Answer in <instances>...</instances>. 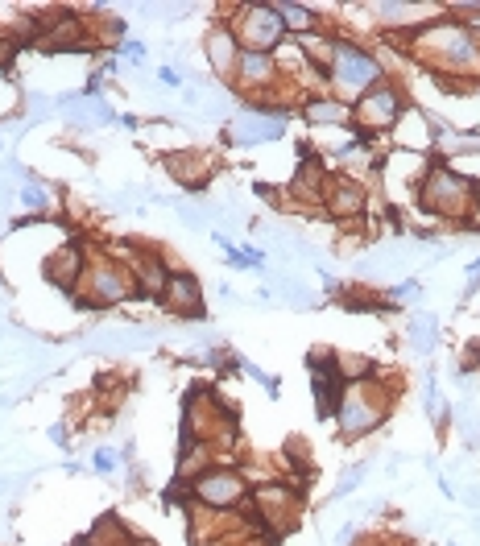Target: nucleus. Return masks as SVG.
<instances>
[{
    "label": "nucleus",
    "instance_id": "nucleus-1",
    "mask_svg": "<svg viewBox=\"0 0 480 546\" xmlns=\"http://www.w3.org/2000/svg\"><path fill=\"white\" fill-rule=\"evenodd\" d=\"M414 54L427 58L435 71L464 75L480 63V38L468 34L460 21H427L423 29H414Z\"/></svg>",
    "mask_w": 480,
    "mask_h": 546
},
{
    "label": "nucleus",
    "instance_id": "nucleus-2",
    "mask_svg": "<svg viewBox=\"0 0 480 546\" xmlns=\"http://www.w3.org/2000/svg\"><path fill=\"white\" fill-rule=\"evenodd\" d=\"M472 195H476V182L456 174L452 166H427L423 182H418V203H423L427 216H447V220H460L472 211Z\"/></svg>",
    "mask_w": 480,
    "mask_h": 546
},
{
    "label": "nucleus",
    "instance_id": "nucleus-3",
    "mask_svg": "<svg viewBox=\"0 0 480 546\" xmlns=\"http://www.w3.org/2000/svg\"><path fill=\"white\" fill-rule=\"evenodd\" d=\"M385 410H389V393L381 385H373V377L344 385L340 402H336L340 435L344 439H365L369 431H377L381 422H385Z\"/></svg>",
    "mask_w": 480,
    "mask_h": 546
},
{
    "label": "nucleus",
    "instance_id": "nucleus-4",
    "mask_svg": "<svg viewBox=\"0 0 480 546\" xmlns=\"http://www.w3.org/2000/svg\"><path fill=\"white\" fill-rule=\"evenodd\" d=\"M327 83L336 87V100H340V91L344 96H365V91H373L381 83V63L369 54V50H360L352 42H332V63H327Z\"/></svg>",
    "mask_w": 480,
    "mask_h": 546
},
{
    "label": "nucleus",
    "instance_id": "nucleus-5",
    "mask_svg": "<svg viewBox=\"0 0 480 546\" xmlns=\"http://www.w3.org/2000/svg\"><path fill=\"white\" fill-rule=\"evenodd\" d=\"M232 34L240 42V50H257V54H274L286 38V21L278 13V5H245L236 9Z\"/></svg>",
    "mask_w": 480,
    "mask_h": 546
},
{
    "label": "nucleus",
    "instance_id": "nucleus-6",
    "mask_svg": "<svg viewBox=\"0 0 480 546\" xmlns=\"http://www.w3.org/2000/svg\"><path fill=\"white\" fill-rule=\"evenodd\" d=\"M83 286H87L83 307H116V302H125V298L137 294L133 273L120 261H108V257H100L92 269L83 273Z\"/></svg>",
    "mask_w": 480,
    "mask_h": 546
},
{
    "label": "nucleus",
    "instance_id": "nucleus-7",
    "mask_svg": "<svg viewBox=\"0 0 480 546\" xmlns=\"http://www.w3.org/2000/svg\"><path fill=\"white\" fill-rule=\"evenodd\" d=\"M356 120H360V129H365V133L394 129L402 120V91L381 79L373 91H365V96L356 100Z\"/></svg>",
    "mask_w": 480,
    "mask_h": 546
},
{
    "label": "nucleus",
    "instance_id": "nucleus-8",
    "mask_svg": "<svg viewBox=\"0 0 480 546\" xmlns=\"http://www.w3.org/2000/svg\"><path fill=\"white\" fill-rule=\"evenodd\" d=\"M245 493H249V480L240 472H232V468H207L203 476L191 480V497L199 505H212V509H228Z\"/></svg>",
    "mask_w": 480,
    "mask_h": 546
},
{
    "label": "nucleus",
    "instance_id": "nucleus-9",
    "mask_svg": "<svg viewBox=\"0 0 480 546\" xmlns=\"http://www.w3.org/2000/svg\"><path fill=\"white\" fill-rule=\"evenodd\" d=\"M286 133V116L282 112H240L232 116L228 125V141L249 149V145H261V141H278Z\"/></svg>",
    "mask_w": 480,
    "mask_h": 546
},
{
    "label": "nucleus",
    "instance_id": "nucleus-10",
    "mask_svg": "<svg viewBox=\"0 0 480 546\" xmlns=\"http://www.w3.org/2000/svg\"><path fill=\"white\" fill-rule=\"evenodd\" d=\"M207 63H212V71L220 79H232L236 75V63H240V42L232 34L228 21H216L212 29H207Z\"/></svg>",
    "mask_w": 480,
    "mask_h": 546
},
{
    "label": "nucleus",
    "instance_id": "nucleus-11",
    "mask_svg": "<svg viewBox=\"0 0 480 546\" xmlns=\"http://www.w3.org/2000/svg\"><path fill=\"white\" fill-rule=\"evenodd\" d=\"M162 302L174 315H183V319H207L203 315V286L191 278V273H170Z\"/></svg>",
    "mask_w": 480,
    "mask_h": 546
},
{
    "label": "nucleus",
    "instance_id": "nucleus-12",
    "mask_svg": "<svg viewBox=\"0 0 480 546\" xmlns=\"http://www.w3.org/2000/svg\"><path fill=\"white\" fill-rule=\"evenodd\" d=\"M323 203L332 211L336 220H352L365 211V187H360L356 178L340 174V178H327V191H323Z\"/></svg>",
    "mask_w": 480,
    "mask_h": 546
},
{
    "label": "nucleus",
    "instance_id": "nucleus-13",
    "mask_svg": "<svg viewBox=\"0 0 480 546\" xmlns=\"http://www.w3.org/2000/svg\"><path fill=\"white\" fill-rule=\"evenodd\" d=\"M42 278L58 290H71L75 282H83V249L79 245H63L50 257H42Z\"/></svg>",
    "mask_w": 480,
    "mask_h": 546
},
{
    "label": "nucleus",
    "instance_id": "nucleus-14",
    "mask_svg": "<svg viewBox=\"0 0 480 546\" xmlns=\"http://www.w3.org/2000/svg\"><path fill=\"white\" fill-rule=\"evenodd\" d=\"M236 87L245 91H265L274 87L278 79V58L274 54H257V50H240V63H236Z\"/></svg>",
    "mask_w": 480,
    "mask_h": 546
},
{
    "label": "nucleus",
    "instance_id": "nucleus-15",
    "mask_svg": "<svg viewBox=\"0 0 480 546\" xmlns=\"http://www.w3.org/2000/svg\"><path fill=\"white\" fill-rule=\"evenodd\" d=\"M166 170L174 174V182H183V187L199 191V187H207V174H212V158L199 154V149H183V154H170V158H166Z\"/></svg>",
    "mask_w": 480,
    "mask_h": 546
},
{
    "label": "nucleus",
    "instance_id": "nucleus-16",
    "mask_svg": "<svg viewBox=\"0 0 480 546\" xmlns=\"http://www.w3.org/2000/svg\"><path fill=\"white\" fill-rule=\"evenodd\" d=\"M377 25H398V29H423L427 21L418 13H435V5H398V0H381V5H369Z\"/></svg>",
    "mask_w": 480,
    "mask_h": 546
},
{
    "label": "nucleus",
    "instance_id": "nucleus-17",
    "mask_svg": "<svg viewBox=\"0 0 480 546\" xmlns=\"http://www.w3.org/2000/svg\"><path fill=\"white\" fill-rule=\"evenodd\" d=\"M133 282H137V294L162 298V294H166V282H170V269H166L154 253H141V257L133 261Z\"/></svg>",
    "mask_w": 480,
    "mask_h": 546
},
{
    "label": "nucleus",
    "instance_id": "nucleus-18",
    "mask_svg": "<svg viewBox=\"0 0 480 546\" xmlns=\"http://www.w3.org/2000/svg\"><path fill=\"white\" fill-rule=\"evenodd\" d=\"M87 546H137V538L116 513H104V518L92 526V534H87Z\"/></svg>",
    "mask_w": 480,
    "mask_h": 546
},
{
    "label": "nucleus",
    "instance_id": "nucleus-19",
    "mask_svg": "<svg viewBox=\"0 0 480 546\" xmlns=\"http://www.w3.org/2000/svg\"><path fill=\"white\" fill-rule=\"evenodd\" d=\"M327 191V174H323V162L315 154H303V166L294 170V195H311L319 199Z\"/></svg>",
    "mask_w": 480,
    "mask_h": 546
},
{
    "label": "nucleus",
    "instance_id": "nucleus-20",
    "mask_svg": "<svg viewBox=\"0 0 480 546\" xmlns=\"http://www.w3.org/2000/svg\"><path fill=\"white\" fill-rule=\"evenodd\" d=\"M303 116L315 120V125H344L352 112H348L344 100H307V104H303Z\"/></svg>",
    "mask_w": 480,
    "mask_h": 546
},
{
    "label": "nucleus",
    "instance_id": "nucleus-21",
    "mask_svg": "<svg viewBox=\"0 0 480 546\" xmlns=\"http://www.w3.org/2000/svg\"><path fill=\"white\" fill-rule=\"evenodd\" d=\"M410 340H414V348L418 352H431L435 348V340H439V319L435 315H418L414 323H410Z\"/></svg>",
    "mask_w": 480,
    "mask_h": 546
},
{
    "label": "nucleus",
    "instance_id": "nucleus-22",
    "mask_svg": "<svg viewBox=\"0 0 480 546\" xmlns=\"http://www.w3.org/2000/svg\"><path fill=\"white\" fill-rule=\"evenodd\" d=\"M278 13L286 21V29H303V34H315V25H319L315 9H303V5H278Z\"/></svg>",
    "mask_w": 480,
    "mask_h": 546
},
{
    "label": "nucleus",
    "instance_id": "nucleus-23",
    "mask_svg": "<svg viewBox=\"0 0 480 546\" xmlns=\"http://www.w3.org/2000/svg\"><path fill=\"white\" fill-rule=\"evenodd\" d=\"M21 199H25L29 207H34V211H46V207H50V191L38 187V182H29V187L21 191Z\"/></svg>",
    "mask_w": 480,
    "mask_h": 546
},
{
    "label": "nucleus",
    "instance_id": "nucleus-24",
    "mask_svg": "<svg viewBox=\"0 0 480 546\" xmlns=\"http://www.w3.org/2000/svg\"><path fill=\"white\" fill-rule=\"evenodd\" d=\"M369 472V464H356L340 484H336V497H348V493H356V484H360V476H365Z\"/></svg>",
    "mask_w": 480,
    "mask_h": 546
},
{
    "label": "nucleus",
    "instance_id": "nucleus-25",
    "mask_svg": "<svg viewBox=\"0 0 480 546\" xmlns=\"http://www.w3.org/2000/svg\"><path fill=\"white\" fill-rule=\"evenodd\" d=\"M418 298V282H398L389 286V302H414Z\"/></svg>",
    "mask_w": 480,
    "mask_h": 546
},
{
    "label": "nucleus",
    "instance_id": "nucleus-26",
    "mask_svg": "<svg viewBox=\"0 0 480 546\" xmlns=\"http://www.w3.org/2000/svg\"><path fill=\"white\" fill-rule=\"evenodd\" d=\"M17 50H21V46H17V42H13L9 34H5V38H0V71H5V67L13 63V58H17Z\"/></svg>",
    "mask_w": 480,
    "mask_h": 546
},
{
    "label": "nucleus",
    "instance_id": "nucleus-27",
    "mask_svg": "<svg viewBox=\"0 0 480 546\" xmlns=\"http://www.w3.org/2000/svg\"><path fill=\"white\" fill-rule=\"evenodd\" d=\"M158 79H162L166 87H183V79H187V75L178 71V67H162V71H158Z\"/></svg>",
    "mask_w": 480,
    "mask_h": 546
},
{
    "label": "nucleus",
    "instance_id": "nucleus-28",
    "mask_svg": "<svg viewBox=\"0 0 480 546\" xmlns=\"http://www.w3.org/2000/svg\"><path fill=\"white\" fill-rule=\"evenodd\" d=\"M116 468V455L112 451H96V472H112Z\"/></svg>",
    "mask_w": 480,
    "mask_h": 546
},
{
    "label": "nucleus",
    "instance_id": "nucleus-29",
    "mask_svg": "<svg viewBox=\"0 0 480 546\" xmlns=\"http://www.w3.org/2000/svg\"><path fill=\"white\" fill-rule=\"evenodd\" d=\"M178 216H183V224H187V228H203V220H199V211H191V207H183V211H178Z\"/></svg>",
    "mask_w": 480,
    "mask_h": 546
},
{
    "label": "nucleus",
    "instance_id": "nucleus-30",
    "mask_svg": "<svg viewBox=\"0 0 480 546\" xmlns=\"http://www.w3.org/2000/svg\"><path fill=\"white\" fill-rule=\"evenodd\" d=\"M472 211H476V220H472V228L480 232V187H476V195H472Z\"/></svg>",
    "mask_w": 480,
    "mask_h": 546
},
{
    "label": "nucleus",
    "instance_id": "nucleus-31",
    "mask_svg": "<svg viewBox=\"0 0 480 546\" xmlns=\"http://www.w3.org/2000/svg\"><path fill=\"white\" fill-rule=\"evenodd\" d=\"M75 546H87V542H75Z\"/></svg>",
    "mask_w": 480,
    "mask_h": 546
}]
</instances>
